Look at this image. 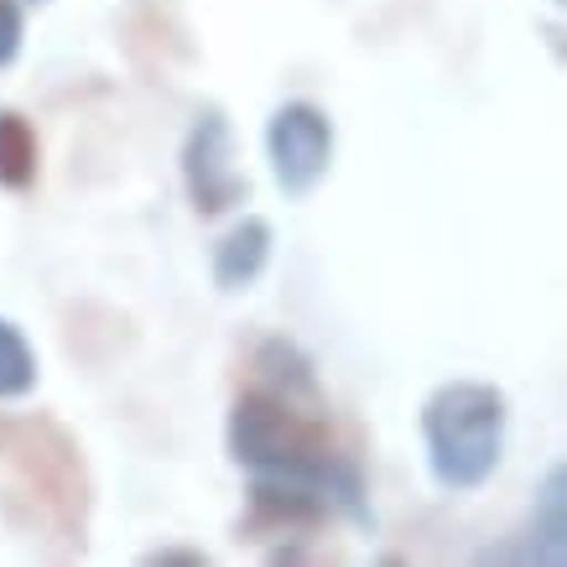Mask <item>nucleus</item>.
<instances>
[{
	"mask_svg": "<svg viewBox=\"0 0 567 567\" xmlns=\"http://www.w3.org/2000/svg\"><path fill=\"white\" fill-rule=\"evenodd\" d=\"M256 370H260V385H266V391L287 395V401H297V406H318V412H328L318 370H312V360L302 354V344H292V339H260L256 344Z\"/></svg>",
	"mask_w": 567,
	"mask_h": 567,
	"instance_id": "6e6552de",
	"label": "nucleus"
},
{
	"mask_svg": "<svg viewBox=\"0 0 567 567\" xmlns=\"http://www.w3.org/2000/svg\"><path fill=\"white\" fill-rule=\"evenodd\" d=\"M511 401L489 380H447L422 401V443L427 474L447 495H468L495 480L505 458Z\"/></svg>",
	"mask_w": 567,
	"mask_h": 567,
	"instance_id": "f03ea898",
	"label": "nucleus"
},
{
	"mask_svg": "<svg viewBox=\"0 0 567 567\" xmlns=\"http://www.w3.org/2000/svg\"><path fill=\"white\" fill-rule=\"evenodd\" d=\"M250 516H245V532L250 536H287V532H312L333 516L318 489L297 480H266V474H250Z\"/></svg>",
	"mask_w": 567,
	"mask_h": 567,
	"instance_id": "423d86ee",
	"label": "nucleus"
},
{
	"mask_svg": "<svg viewBox=\"0 0 567 567\" xmlns=\"http://www.w3.org/2000/svg\"><path fill=\"white\" fill-rule=\"evenodd\" d=\"M21 42H27V11L21 0H0V69L21 58Z\"/></svg>",
	"mask_w": 567,
	"mask_h": 567,
	"instance_id": "9b49d317",
	"label": "nucleus"
},
{
	"mask_svg": "<svg viewBox=\"0 0 567 567\" xmlns=\"http://www.w3.org/2000/svg\"><path fill=\"white\" fill-rule=\"evenodd\" d=\"M146 563L152 567H208V551H198V547H152L146 551Z\"/></svg>",
	"mask_w": 567,
	"mask_h": 567,
	"instance_id": "f8f14e48",
	"label": "nucleus"
},
{
	"mask_svg": "<svg viewBox=\"0 0 567 567\" xmlns=\"http://www.w3.org/2000/svg\"><path fill=\"white\" fill-rule=\"evenodd\" d=\"M224 453L245 474L297 480L318 489L333 505V516L354 520V526H375L370 484H364L360 464L339 447L328 412H318V406H297L266 385L240 391L229 406V422H224Z\"/></svg>",
	"mask_w": 567,
	"mask_h": 567,
	"instance_id": "f257e3e1",
	"label": "nucleus"
},
{
	"mask_svg": "<svg viewBox=\"0 0 567 567\" xmlns=\"http://www.w3.org/2000/svg\"><path fill=\"white\" fill-rule=\"evenodd\" d=\"M37 349L11 318H0V401H27L37 391Z\"/></svg>",
	"mask_w": 567,
	"mask_h": 567,
	"instance_id": "9d476101",
	"label": "nucleus"
},
{
	"mask_svg": "<svg viewBox=\"0 0 567 567\" xmlns=\"http://www.w3.org/2000/svg\"><path fill=\"white\" fill-rule=\"evenodd\" d=\"M21 6H48V0H21Z\"/></svg>",
	"mask_w": 567,
	"mask_h": 567,
	"instance_id": "ddd939ff",
	"label": "nucleus"
},
{
	"mask_svg": "<svg viewBox=\"0 0 567 567\" xmlns=\"http://www.w3.org/2000/svg\"><path fill=\"white\" fill-rule=\"evenodd\" d=\"M37 167H42V146H37L32 121L21 110H0V188L32 193Z\"/></svg>",
	"mask_w": 567,
	"mask_h": 567,
	"instance_id": "1a4fd4ad",
	"label": "nucleus"
},
{
	"mask_svg": "<svg viewBox=\"0 0 567 567\" xmlns=\"http://www.w3.org/2000/svg\"><path fill=\"white\" fill-rule=\"evenodd\" d=\"M266 162L287 198H308L333 167V121L312 100H287L266 121Z\"/></svg>",
	"mask_w": 567,
	"mask_h": 567,
	"instance_id": "20e7f679",
	"label": "nucleus"
},
{
	"mask_svg": "<svg viewBox=\"0 0 567 567\" xmlns=\"http://www.w3.org/2000/svg\"><path fill=\"white\" fill-rule=\"evenodd\" d=\"M551 6H563V0H551Z\"/></svg>",
	"mask_w": 567,
	"mask_h": 567,
	"instance_id": "4468645a",
	"label": "nucleus"
},
{
	"mask_svg": "<svg viewBox=\"0 0 567 567\" xmlns=\"http://www.w3.org/2000/svg\"><path fill=\"white\" fill-rule=\"evenodd\" d=\"M177 167H183L188 204L204 219H219V214H229V208H240L250 198V177L235 167V131H229V115H224L219 104L198 110V121L183 136Z\"/></svg>",
	"mask_w": 567,
	"mask_h": 567,
	"instance_id": "7ed1b4c3",
	"label": "nucleus"
},
{
	"mask_svg": "<svg viewBox=\"0 0 567 567\" xmlns=\"http://www.w3.org/2000/svg\"><path fill=\"white\" fill-rule=\"evenodd\" d=\"M484 563H536V567H563L567 563V468L551 464L536 484L532 526L520 547L484 551Z\"/></svg>",
	"mask_w": 567,
	"mask_h": 567,
	"instance_id": "39448f33",
	"label": "nucleus"
},
{
	"mask_svg": "<svg viewBox=\"0 0 567 567\" xmlns=\"http://www.w3.org/2000/svg\"><path fill=\"white\" fill-rule=\"evenodd\" d=\"M271 245H276L271 219L245 214V219L214 245V287H219V292H245V287H256V276L266 271V260H271Z\"/></svg>",
	"mask_w": 567,
	"mask_h": 567,
	"instance_id": "0eeeda50",
	"label": "nucleus"
}]
</instances>
